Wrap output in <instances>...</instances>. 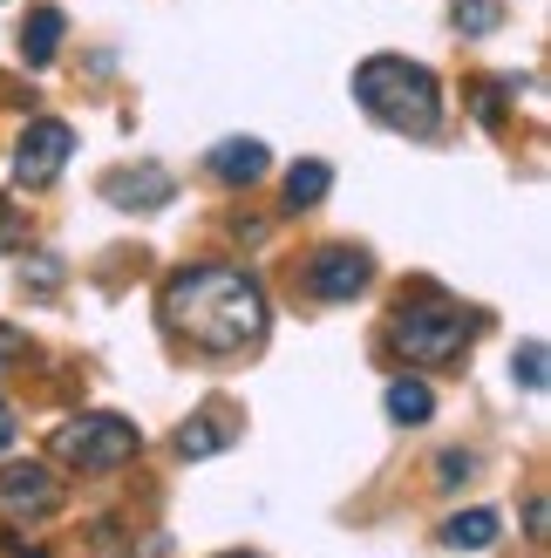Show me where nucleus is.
I'll return each mask as SVG.
<instances>
[{
	"label": "nucleus",
	"instance_id": "nucleus-17",
	"mask_svg": "<svg viewBox=\"0 0 551 558\" xmlns=\"http://www.w3.org/2000/svg\"><path fill=\"white\" fill-rule=\"evenodd\" d=\"M21 348H27V341H21V327H8V320H0V375H8L14 361H21Z\"/></svg>",
	"mask_w": 551,
	"mask_h": 558
},
{
	"label": "nucleus",
	"instance_id": "nucleus-10",
	"mask_svg": "<svg viewBox=\"0 0 551 558\" xmlns=\"http://www.w3.org/2000/svg\"><path fill=\"white\" fill-rule=\"evenodd\" d=\"M62 35H69L62 8H35V14H27V27H21V62L27 69H48L54 48H62Z\"/></svg>",
	"mask_w": 551,
	"mask_h": 558
},
{
	"label": "nucleus",
	"instance_id": "nucleus-21",
	"mask_svg": "<svg viewBox=\"0 0 551 558\" xmlns=\"http://www.w3.org/2000/svg\"><path fill=\"white\" fill-rule=\"evenodd\" d=\"M8 558H48V551H27V545H21V551H8Z\"/></svg>",
	"mask_w": 551,
	"mask_h": 558
},
{
	"label": "nucleus",
	"instance_id": "nucleus-18",
	"mask_svg": "<svg viewBox=\"0 0 551 558\" xmlns=\"http://www.w3.org/2000/svg\"><path fill=\"white\" fill-rule=\"evenodd\" d=\"M14 436H21V415H14V402H0V457L14 450Z\"/></svg>",
	"mask_w": 551,
	"mask_h": 558
},
{
	"label": "nucleus",
	"instance_id": "nucleus-7",
	"mask_svg": "<svg viewBox=\"0 0 551 558\" xmlns=\"http://www.w3.org/2000/svg\"><path fill=\"white\" fill-rule=\"evenodd\" d=\"M368 287V253H354V245H320L307 259V293L314 300H354Z\"/></svg>",
	"mask_w": 551,
	"mask_h": 558
},
{
	"label": "nucleus",
	"instance_id": "nucleus-13",
	"mask_svg": "<svg viewBox=\"0 0 551 558\" xmlns=\"http://www.w3.org/2000/svg\"><path fill=\"white\" fill-rule=\"evenodd\" d=\"M498 511H456L450 524H443V545H456V551H483V545H498Z\"/></svg>",
	"mask_w": 551,
	"mask_h": 558
},
{
	"label": "nucleus",
	"instance_id": "nucleus-2",
	"mask_svg": "<svg viewBox=\"0 0 551 558\" xmlns=\"http://www.w3.org/2000/svg\"><path fill=\"white\" fill-rule=\"evenodd\" d=\"M354 102H362L381 130H402V136H429L443 123V89H436V75L423 62H408V54H368V62L354 69Z\"/></svg>",
	"mask_w": 551,
	"mask_h": 558
},
{
	"label": "nucleus",
	"instance_id": "nucleus-22",
	"mask_svg": "<svg viewBox=\"0 0 551 558\" xmlns=\"http://www.w3.org/2000/svg\"><path fill=\"white\" fill-rule=\"evenodd\" d=\"M225 558H253V551H225Z\"/></svg>",
	"mask_w": 551,
	"mask_h": 558
},
{
	"label": "nucleus",
	"instance_id": "nucleus-3",
	"mask_svg": "<svg viewBox=\"0 0 551 558\" xmlns=\"http://www.w3.org/2000/svg\"><path fill=\"white\" fill-rule=\"evenodd\" d=\"M389 341H395V354L416 361V368H450V361H463V348H470V320L436 293L402 300L395 320H389Z\"/></svg>",
	"mask_w": 551,
	"mask_h": 558
},
{
	"label": "nucleus",
	"instance_id": "nucleus-5",
	"mask_svg": "<svg viewBox=\"0 0 551 558\" xmlns=\"http://www.w3.org/2000/svg\"><path fill=\"white\" fill-rule=\"evenodd\" d=\"M69 157H75V130L62 117H35L21 130V144H14V178L21 184H54Z\"/></svg>",
	"mask_w": 551,
	"mask_h": 558
},
{
	"label": "nucleus",
	"instance_id": "nucleus-11",
	"mask_svg": "<svg viewBox=\"0 0 551 558\" xmlns=\"http://www.w3.org/2000/svg\"><path fill=\"white\" fill-rule=\"evenodd\" d=\"M381 409H389V423L416 429V423H429V415H436V396H429V381L402 375V381H389V396H381Z\"/></svg>",
	"mask_w": 551,
	"mask_h": 558
},
{
	"label": "nucleus",
	"instance_id": "nucleus-1",
	"mask_svg": "<svg viewBox=\"0 0 551 558\" xmlns=\"http://www.w3.org/2000/svg\"><path fill=\"white\" fill-rule=\"evenodd\" d=\"M163 327L205 354H245L266 333V287L238 266H184L163 279Z\"/></svg>",
	"mask_w": 551,
	"mask_h": 558
},
{
	"label": "nucleus",
	"instance_id": "nucleus-19",
	"mask_svg": "<svg viewBox=\"0 0 551 558\" xmlns=\"http://www.w3.org/2000/svg\"><path fill=\"white\" fill-rule=\"evenodd\" d=\"M470 470H477L470 457H456V450H450V457H443V484H456V477H470Z\"/></svg>",
	"mask_w": 551,
	"mask_h": 558
},
{
	"label": "nucleus",
	"instance_id": "nucleus-14",
	"mask_svg": "<svg viewBox=\"0 0 551 558\" xmlns=\"http://www.w3.org/2000/svg\"><path fill=\"white\" fill-rule=\"evenodd\" d=\"M327 191H334V171H327L320 157H307V163H293V171H286V205H293V211L320 205Z\"/></svg>",
	"mask_w": 551,
	"mask_h": 558
},
{
	"label": "nucleus",
	"instance_id": "nucleus-9",
	"mask_svg": "<svg viewBox=\"0 0 551 558\" xmlns=\"http://www.w3.org/2000/svg\"><path fill=\"white\" fill-rule=\"evenodd\" d=\"M205 163H211V178H218V184H259V178H266V163H272V150L259 144V136H225V144H218Z\"/></svg>",
	"mask_w": 551,
	"mask_h": 558
},
{
	"label": "nucleus",
	"instance_id": "nucleus-15",
	"mask_svg": "<svg viewBox=\"0 0 551 558\" xmlns=\"http://www.w3.org/2000/svg\"><path fill=\"white\" fill-rule=\"evenodd\" d=\"M498 21H504V0H456L463 35H498Z\"/></svg>",
	"mask_w": 551,
	"mask_h": 558
},
{
	"label": "nucleus",
	"instance_id": "nucleus-20",
	"mask_svg": "<svg viewBox=\"0 0 551 558\" xmlns=\"http://www.w3.org/2000/svg\"><path fill=\"white\" fill-rule=\"evenodd\" d=\"M525 524H531V538H544V497H531V505H525Z\"/></svg>",
	"mask_w": 551,
	"mask_h": 558
},
{
	"label": "nucleus",
	"instance_id": "nucleus-6",
	"mask_svg": "<svg viewBox=\"0 0 551 558\" xmlns=\"http://www.w3.org/2000/svg\"><path fill=\"white\" fill-rule=\"evenodd\" d=\"M0 505L14 518H48L62 505V477H54L48 463H8L0 470Z\"/></svg>",
	"mask_w": 551,
	"mask_h": 558
},
{
	"label": "nucleus",
	"instance_id": "nucleus-12",
	"mask_svg": "<svg viewBox=\"0 0 551 558\" xmlns=\"http://www.w3.org/2000/svg\"><path fill=\"white\" fill-rule=\"evenodd\" d=\"M232 450V415H191L177 429V457H218Z\"/></svg>",
	"mask_w": 551,
	"mask_h": 558
},
{
	"label": "nucleus",
	"instance_id": "nucleus-16",
	"mask_svg": "<svg viewBox=\"0 0 551 558\" xmlns=\"http://www.w3.org/2000/svg\"><path fill=\"white\" fill-rule=\"evenodd\" d=\"M511 375H517V388H531V396H538V388H544V341H525V348H517V354H511Z\"/></svg>",
	"mask_w": 551,
	"mask_h": 558
},
{
	"label": "nucleus",
	"instance_id": "nucleus-8",
	"mask_svg": "<svg viewBox=\"0 0 551 558\" xmlns=\"http://www.w3.org/2000/svg\"><path fill=\"white\" fill-rule=\"evenodd\" d=\"M102 198L123 205V211H163L177 198V178L157 171V163H136V171H109L102 178Z\"/></svg>",
	"mask_w": 551,
	"mask_h": 558
},
{
	"label": "nucleus",
	"instance_id": "nucleus-4",
	"mask_svg": "<svg viewBox=\"0 0 551 558\" xmlns=\"http://www.w3.org/2000/svg\"><path fill=\"white\" fill-rule=\"evenodd\" d=\"M48 450H54L62 470L102 477V470H123L136 457V429L123 423V415H69V423L48 436Z\"/></svg>",
	"mask_w": 551,
	"mask_h": 558
}]
</instances>
